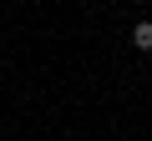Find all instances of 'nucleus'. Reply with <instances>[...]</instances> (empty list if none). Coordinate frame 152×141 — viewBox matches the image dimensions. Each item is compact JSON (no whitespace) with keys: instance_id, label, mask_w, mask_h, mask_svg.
Masks as SVG:
<instances>
[{"instance_id":"f257e3e1","label":"nucleus","mask_w":152,"mask_h":141,"mask_svg":"<svg viewBox=\"0 0 152 141\" xmlns=\"http://www.w3.org/2000/svg\"><path fill=\"white\" fill-rule=\"evenodd\" d=\"M132 45L137 50H152V20H137L132 25Z\"/></svg>"}]
</instances>
